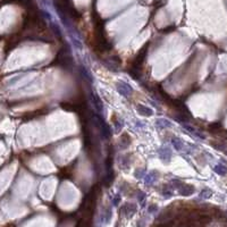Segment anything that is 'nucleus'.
I'll return each instance as SVG.
<instances>
[{
	"label": "nucleus",
	"instance_id": "obj_1",
	"mask_svg": "<svg viewBox=\"0 0 227 227\" xmlns=\"http://www.w3.org/2000/svg\"><path fill=\"white\" fill-rule=\"evenodd\" d=\"M215 171H216L217 174H219V175H225L227 173V168L222 165H218L215 167Z\"/></svg>",
	"mask_w": 227,
	"mask_h": 227
}]
</instances>
